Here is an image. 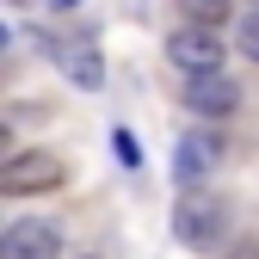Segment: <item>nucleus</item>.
I'll use <instances>...</instances> for the list:
<instances>
[{
    "label": "nucleus",
    "instance_id": "nucleus-1",
    "mask_svg": "<svg viewBox=\"0 0 259 259\" xmlns=\"http://www.w3.org/2000/svg\"><path fill=\"white\" fill-rule=\"evenodd\" d=\"M173 241L191 253H216L229 241V204L210 198V191H179L173 204Z\"/></svg>",
    "mask_w": 259,
    "mask_h": 259
},
{
    "label": "nucleus",
    "instance_id": "nucleus-2",
    "mask_svg": "<svg viewBox=\"0 0 259 259\" xmlns=\"http://www.w3.org/2000/svg\"><path fill=\"white\" fill-rule=\"evenodd\" d=\"M62 185V160L50 148H25L0 160V198H25V191H56Z\"/></svg>",
    "mask_w": 259,
    "mask_h": 259
},
{
    "label": "nucleus",
    "instance_id": "nucleus-3",
    "mask_svg": "<svg viewBox=\"0 0 259 259\" xmlns=\"http://www.w3.org/2000/svg\"><path fill=\"white\" fill-rule=\"evenodd\" d=\"M222 167V136L216 130H179L173 142V179L185 191H204V179Z\"/></svg>",
    "mask_w": 259,
    "mask_h": 259
},
{
    "label": "nucleus",
    "instance_id": "nucleus-4",
    "mask_svg": "<svg viewBox=\"0 0 259 259\" xmlns=\"http://www.w3.org/2000/svg\"><path fill=\"white\" fill-rule=\"evenodd\" d=\"M167 62L185 74H222V31H204V25H185L167 37Z\"/></svg>",
    "mask_w": 259,
    "mask_h": 259
},
{
    "label": "nucleus",
    "instance_id": "nucleus-5",
    "mask_svg": "<svg viewBox=\"0 0 259 259\" xmlns=\"http://www.w3.org/2000/svg\"><path fill=\"white\" fill-rule=\"evenodd\" d=\"M0 259H62V229L44 216H25L0 229Z\"/></svg>",
    "mask_w": 259,
    "mask_h": 259
},
{
    "label": "nucleus",
    "instance_id": "nucleus-6",
    "mask_svg": "<svg viewBox=\"0 0 259 259\" xmlns=\"http://www.w3.org/2000/svg\"><path fill=\"white\" fill-rule=\"evenodd\" d=\"M44 50L62 62V74H68L74 87H87V93H99V87H105L99 44H87V37H56V31H44Z\"/></svg>",
    "mask_w": 259,
    "mask_h": 259
},
{
    "label": "nucleus",
    "instance_id": "nucleus-7",
    "mask_svg": "<svg viewBox=\"0 0 259 259\" xmlns=\"http://www.w3.org/2000/svg\"><path fill=\"white\" fill-rule=\"evenodd\" d=\"M241 105V87L229 74H191L185 80V111L191 117H229Z\"/></svg>",
    "mask_w": 259,
    "mask_h": 259
},
{
    "label": "nucleus",
    "instance_id": "nucleus-8",
    "mask_svg": "<svg viewBox=\"0 0 259 259\" xmlns=\"http://www.w3.org/2000/svg\"><path fill=\"white\" fill-rule=\"evenodd\" d=\"M179 13H185V25L216 31V25H229V0H179Z\"/></svg>",
    "mask_w": 259,
    "mask_h": 259
},
{
    "label": "nucleus",
    "instance_id": "nucleus-9",
    "mask_svg": "<svg viewBox=\"0 0 259 259\" xmlns=\"http://www.w3.org/2000/svg\"><path fill=\"white\" fill-rule=\"evenodd\" d=\"M235 44H241V56H247V62H259V7H253V13H241Z\"/></svg>",
    "mask_w": 259,
    "mask_h": 259
},
{
    "label": "nucleus",
    "instance_id": "nucleus-10",
    "mask_svg": "<svg viewBox=\"0 0 259 259\" xmlns=\"http://www.w3.org/2000/svg\"><path fill=\"white\" fill-rule=\"evenodd\" d=\"M111 148H117V160H123V167H130V173H136V167H142V142H136V136H130V130H111Z\"/></svg>",
    "mask_w": 259,
    "mask_h": 259
},
{
    "label": "nucleus",
    "instance_id": "nucleus-11",
    "mask_svg": "<svg viewBox=\"0 0 259 259\" xmlns=\"http://www.w3.org/2000/svg\"><path fill=\"white\" fill-rule=\"evenodd\" d=\"M222 259H259V241L241 235V241H229V253H222Z\"/></svg>",
    "mask_w": 259,
    "mask_h": 259
},
{
    "label": "nucleus",
    "instance_id": "nucleus-12",
    "mask_svg": "<svg viewBox=\"0 0 259 259\" xmlns=\"http://www.w3.org/2000/svg\"><path fill=\"white\" fill-rule=\"evenodd\" d=\"M7 154H13V130L0 123V160H7Z\"/></svg>",
    "mask_w": 259,
    "mask_h": 259
},
{
    "label": "nucleus",
    "instance_id": "nucleus-13",
    "mask_svg": "<svg viewBox=\"0 0 259 259\" xmlns=\"http://www.w3.org/2000/svg\"><path fill=\"white\" fill-rule=\"evenodd\" d=\"M50 7H80V0H50Z\"/></svg>",
    "mask_w": 259,
    "mask_h": 259
},
{
    "label": "nucleus",
    "instance_id": "nucleus-14",
    "mask_svg": "<svg viewBox=\"0 0 259 259\" xmlns=\"http://www.w3.org/2000/svg\"><path fill=\"white\" fill-rule=\"evenodd\" d=\"M0 50H7V25H0Z\"/></svg>",
    "mask_w": 259,
    "mask_h": 259
},
{
    "label": "nucleus",
    "instance_id": "nucleus-15",
    "mask_svg": "<svg viewBox=\"0 0 259 259\" xmlns=\"http://www.w3.org/2000/svg\"><path fill=\"white\" fill-rule=\"evenodd\" d=\"M0 229H7V222H0Z\"/></svg>",
    "mask_w": 259,
    "mask_h": 259
},
{
    "label": "nucleus",
    "instance_id": "nucleus-16",
    "mask_svg": "<svg viewBox=\"0 0 259 259\" xmlns=\"http://www.w3.org/2000/svg\"><path fill=\"white\" fill-rule=\"evenodd\" d=\"M253 7H259V0H253Z\"/></svg>",
    "mask_w": 259,
    "mask_h": 259
}]
</instances>
